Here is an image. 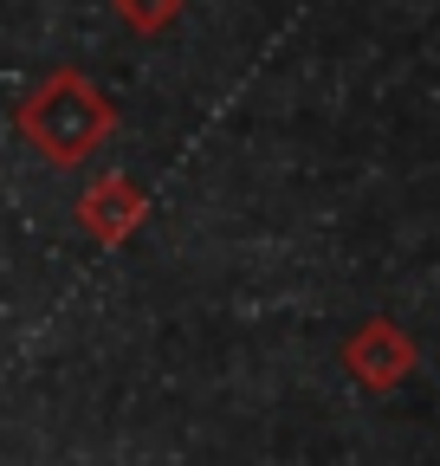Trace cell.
<instances>
[{"label": "cell", "instance_id": "obj_4", "mask_svg": "<svg viewBox=\"0 0 440 466\" xmlns=\"http://www.w3.org/2000/svg\"><path fill=\"white\" fill-rule=\"evenodd\" d=\"M110 7L124 14V26H130V33H162V26H175L182 0H110Z\"/></svg>", "mask_w": 440, "mask_h": 466}, {"label": "cell", "instance_id": "obj_1", "mask_svg": "<svg viewBox=\"0 0 440 466\" xmlns=\"http://www.w3.org/2000/svg\"><path fill=\"white\" fill-rule=\"evenodd\" d=\"M110 130H117L110 97H104L91 78L65 72V66L45 72V78L26 91V104H20V137H26L52 168H72V162L97 156Z\"/></svg>", "mask_w": 440, "mask_h": 466}, {"label": "cell", "instance_id": "obj_2", "mask_svg": "<svg viewBox=\"0 0 440 466\" xmlns=\"http://www.w3.org/2000/svg\"><path fill=\"white\" fill-rule=\"evenodd\" d=\"M344 370H350L369 395H389V389L408 382V370H415V343H408V330H395L389 318H369V324L344 343Z\"/></svg>", "mask_w": 440, "mask_h": 466}, {"label": "cell", "instance_id": "obj_3", "mask_svg": "<svg viewBox=\"0 0 440 466\" xmlns=\"http://www.w3.org/2000/svg\"><path fill=\"white\" fill-rule=\"evenodd\" d=\"M78 220L97 233L104 247H124L136 233V220H143V188L130 182V175H97V182L85 188V201H78Z\"/></svg>", "mask_w": 440, "mask_h": 466}]
</instances>
